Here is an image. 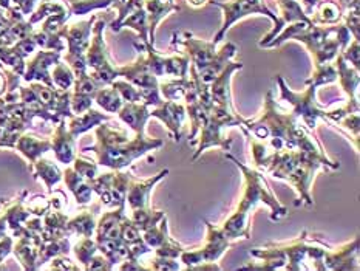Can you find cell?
Returning <instances> with one entry per match:
<instances>
[{
	"instance_id": "1",
	"label": "cell",
	"mask_w": 360,
	"mask_h": 271,
	"mask_svg": "<svg viewBox=\"0 0 360 271\" xmlns=\"http://www.w3.org/2000/svg\"><path fill=\"white\" fill-rule=\"evenodd\" d=\"M162 144V139L148 138L146 134H135V138H130L125 129L103 122L96 129V144L84 147V152H95L101 166L121 170L130 166L133 160Z\"/></svg>"
},
{
	"instance_id": "2",
	"label": "cell",
	"mask_w": 360,
	"mask_h": 271,
	"mask_svg": "<svg viewBox=\"0 0 360 271\" xmlns=\"http://www.w3.org/2000/svg\"><path fill=\"white\" fill-rule=\"evenodd\" d=\"M229 160H232L238 169L243 170V175H245V194H243V198L237 208V211L231 215V219L226 222L221 229L226 236L231 240L245 237L249 239V213L252 211L258 201H263L272 209V220H278L280 217H285L288 214V209L280 203V201L274 197L271 192L268 183H266L263 174L258 169H250L246 168L243 163H240L236 157H232L231 153L226 155Z\"/></svg>"
},
{
	"instance_id": "3",
	"label": "cell",
	"mask_w": 360,
	"mask_h": 271,
	"mask_svg": "<svg viewBox=\"0 0 360 271\" xmlns=\"http://www.w3.org/2000/svg\"><path fill=\"white\" fill-rule=\"evenodd\" d=\"M246 120H243L240 115L233 108H226L221 106L212 104V107L207 111L206 121L200 129V138L195 139L191 146H195L198 143V151L195 152L193 160H197L200 155L205 152L209 147L218 146L223 151H231L232 139L224 138L221 134V129L231 127V126H240L241 129L245 127Z\"/></svg>"
},
{
	"instance_id": "4",
	"label": "cell",
	"mask_w": 360,
	"mask_h": 271,
	"mask_svg": "<svg viewBox=\"0 0 360 271\" xmlns=\"http://www.w3.org/2000/svg\"><path fill=\"white\" fill-rule=\"evenodd\" d=\"M98 22L93 23V39H90V45L85 51V62L87 68H90L89 75L95 80L101 87L110 85L116 77L120 76L118 67L113 65L110 61V54L107 51L104 41V30L107 22L104 19H96Z\"/></svg>"
},
{
	"instance_id": "5",
	"label": "cell",
	"mask_w": 360,
	"mask_h": 271,
	"mask_svg": "<svg viewBox=\"0 0 360 271\" xmlns=\"http://www.w3.org/2000/svg\"><path fill=\"white\" fill-rule=\"evenodd\" d=\"M210 5L218 6L223 10V25L221 30L218 31V34L214 39V44H220L223 41V37L226 34L233 23H236L238 19L246 18V15L250 14H264L268 15L269 19H272L274 23H277V14H274L268 6L264 5L263 0H229V2H209Z\"/></svg>"
},
{
	"instance_id": "6",
	"label": "cell",
	"mask_w": 360,
	"mask_h": 271,
	"mask_svg": "<svg viewBox=\"0 0 360 271\" xmlns=\"http://www.w3.org/2000/svg\"><path fill=\"white\" fill-rule=\"evenodd\" d=\"M277 81L280 84L281 99L288 101V103L292 106V113L297 116V118L302 116V120L304 121V124H307L308 129H311V130L314 129L319 118L326 120V112L322 111V108H319V106L316 104V90H317V87L308 84L307 92L294 93L292 90H289L286 87L283 77L277 76Z\"/></svg>"
},
{
	"instance_id": "7",
	"label": "cell",
	"mask_w": 360,
	"mask_h": 271,
	"mask_svg": "<svg viewBox=\"0 0 360 271\" xmlns=\"http://www.w3.org/2000/svg\"><path fill=\"white\" fill-rule=\"evenodd\" d=\"M172 45H183L187 51V56L191 59V64L197 70L206 67L217 58V45L214 42L201 41V39H197L189 31L174 33Z\"/></svg>"
},
{
	"instance_id": "8",
	"label": "cell",
	"mask_w": 360,
	"mask_h": 271,
	"mask_svg": "<svg viewBox=\"0 0 360 271\" xmlns=\"http://www.w3.org/2000/svg\"><path fill=\"white\" fill-rule=\"evenodd\" d=\"M98 15H91L89 20L76 22L72 25H64L59 30V36L67 39L68 42V56H85L90 45V36L93 23L96 22Z\"/></svg>"
},
{
	"instance_id": "9",
	"label": "cell",
	"mask_w": 360,
	"mask_h": 271,
	"mask_svg": "<svg viewBox=\"0 0 360 271\" xmlns=\"http://www.w3.org/2000/svg\"><path fill=\"white\" fill-rule=\"evenodd\" d=\"M60 61V51L53 50H41L37 51L36 56L31 59L28 64H25V72H23V80L27 82H44L45 85L54 87L51 75L49 68Z\"/></svg>"
},
{
	"instance_id": "10",
	"label": "cell",
	"mask_w": 360,
	"mask_h": 271,
	"mask_svg": "<svg viewBox=\"0 0 360 271\" xmlns=\"http://www.w3.org/2000/svg\"><path fill=\"white\" fill-rule=\"evenodd\" d=\"M241 68H243L241 62H228V65L223 68V72L215 77L212 84L209 85L210 101H212V104L221 106L226 108H233L232 99H231V80H232V73Z\"/></svg>"
},
{
	"instance_id": "11",
	"label": "cell",
	"mask_w": 360,
	"mask_h": 271,
	"mask_svg": "<svg viewBox=\"0 0 360 271\" xmlns=\"http://www.w3.org/2000/svg\"><path fill=\"white\" fill-rule=\"evenodd\" d=\"M150 116H155V118H158L166 124L175 141H179V138H181V127L186 118V107L183 104L176 103V101H164L161 106L153 108Z\"/></svg>"
},
{
	"instance_id": "12",
	"label": "cell",
	"mask_w": 360,
	"mask_h": 271,
	"mask_svg": "<svg viewBox=\"0 0 360 271\" xmlns=\"http://www.w3.org/2000/svg\"><path fill=\"white\" fill-rule=\"evenodd\" d=\"M51 149L54 151V155H56V160L65 166L72 165L76 157V137L70 134L65 118L56 124V129H54L51 138Z\"/></svg>"
},
{
	"instance_id": "13",
	"label": "cell",
	"mask_w": 360,
	"mask_h": 271,
	"mask_svg": "<svg viewBox=\"0 0 360 271\" xmlns=\"http://www.w3.org/2000/svg\"><path fill=\"white\" fill-rule=\"evenodd\" d=\"M167 174H169V169H162L158 175H155L153 178H148V180H144V182L135 180V178L130 175L129 186H127V197H125V201H129L131 209L148 208L150 191L153 189V186L158 182H161Z\"/></svg>"
},
{
	"instance_id": "14",
	"label": "cell",
	"mask_w": 360,
	"mask_h": 271,
	"mask_svg": "<svg viewBox=\"0 0 360 271\" xmlns=\"http://www.w3.org/2000/svg\"><path fill=\"white\" fill-rule=\"evenodd\" d=\"M27 196L28 191H22L14 198L0 200V203L4 206V214L6 217V225L11 228L14 237L19 236L20 229L23 228V223L27 222L28 217H31L28 209L25 208Z\"/></svg>"
},
{
	"instance_id": "15",
	"label": "cell",
	"mask_w": 360,
	"mask_h": 271,
	"mask_svg": "<svg viewBox=\"0 0 360 271\" xmlns=\"http://www.w3.org/2000/svg\"><path fill=\"white\" fill-rule=\"evenodd\" d=\"M359 248V239L356 237L353 242H348L338 248L335 251L328 250L323 256V265L330 270H357L356 254Z\"/></svg>"
},
{
	"instance_id": "16",
	"label": "cell",
	"mask_w": 360,
	"mask_h": 271,
	"mask_svg": "<svg viewBox=\"0 0 360 271\" xmlns=\"http://www.w3.org/2000/svg\"><path fill=\"white\" fill-rule=\"evenodd\" d=\"M127 219L125 205H121L113 211L105 213L96 223V240L101 239H122V225Z\"/></svg>"
},
{
	"instance_id": "17",
	"label": "cell",
	"mask_w": 360,
	"mask_h": 271,
	"mask_svg": "<svg viewBox=\"0 0 360 271\" xmlns=\"http://www.w3.org/2000/svg\"><path fill=\"white\" fill-rule=\"evenodd\" d=\"M144 10L148 19V39L150 45L155 46V31L158 23L174 11H179V5L174 0H144Z\"/></svg>"
},
{
	"instance_id": "18",
	"label": "cell",
	"mask_w": 360,
	"mask_h": 271,
	"mask_svg": "<svg viewBox=\"0 0 360 271\" xmlns=\"http://www.w3.org/2000/svg\"><path fill=\"white\" fill-rule=\"evenodd\" d=\"M118 116L135 134H146V122L150 118V112L146 103H124Z\"/></svg>"
},
{
	"instance_id": "19",
	"label": "cell",
	"mask_w": 360,
	"mask_h": 271,
	"mask_svg": "<svg viewBox=\"0 0 360 271\" xmlns=\"http://www.w3.org/2000/svg\"><path fill=\"white\" fill-rule=\"evenodd\" d=\"M238 51L237 45L236 44H226L223 49L217 53V58L210 62V64H207L206 67H202L201 70H197V75L201 80L202 84L206 85H210L212 84V81L215 80V77L220 75L223 72V68L228 65V62H231V59L236 56Z\"/></svg>"
},
{
	"instance_id": "20",
	"label": "cell",
	"mask_w": 360,
	"mask_h": 271,
	"mask_svg": "<svg viewBox=\"0 0 360 271\" xmlns=\"http://www.w3.org/2000/svg\"><path fill=\"white\" fill-rule=\"evenodd\" d=\"M101 211V203H95L90 209H84L73 219H68L67 229L72 234H77L81 237H91L96 229V217Z\"/></svg>"
},
{
	"instance_id": "21",
	"label": "cell",
	"mask_w": 360,
	"mask_h": 271,
	"mask_svg": "<svg viewBox=\"0 0 360 271\" xmlns=\"http://www.w3.org/2000/svg\"><path fill=\"white\" fill-rule=\"evenodd\" d=\"M14 149H18L23 157L28 160V168H30L39 157H42L45 152H49L51 149V139H42L23 132V134L19 137L18 143H15Z\"/></svg>"
},
{
	"instance_id": "22",
	"label": "cell",
	"mask_w": 360,
	"mask_h": 271,
	"mask_svg": "<svg viewBox=\"0 0 360 271\" xmlns=\"http://www.w3.org/2000/svg\"><path fill=\"white\" fill-rule=\"evenodd\" d=\"M312 13L314 14H312L311 22L317 27L335 25L342 20L343 15V10L338 0H320Z\"/></svg>"
},
{
	"instance_id": "23",
	"label": "cell",
	"mask_w": 360,
	"mask_h": 271,
	"mask_svg": "<svg viewBox=\"0 0 360 271\" xmlns=\"http://www.w3.org/2000/svg\"><path fill=\"white\" fill-rule=\"evenodd\" d=\"M68 120H70V122H68L67 129L70 130V134H72L73 137H77L81 134H85V132L93 129L95 126H99L101 122L110 121V116L101 113L98 111H93V108L90 107L89 111H85L81 115H73L72 118H68Z\"/></svg>"
},
{
	"instance_id": "24",
	"label": "cell",
	"mask_w": 360,
	"mask_h": 271,
	"mask_svg": "<svg viewBox=\"0 0 360 271\" xmlns=\"http://www.w3.org/2000/svg\"><path fill=\"white\" fill-rule=\"evenodd\" d=\"M62 175H64L67 188L73 192V196H75L77 203L79 205L90 203L91 196H93V189H91L89 180H85V178L77 174L73 168H67L65 172Z\"/></svg>"
},
{
	"instance_id": "25",
	"label": "cell",
	"mask_w": 360,
	"mask_h": 271,
	"mask_svg": "<svg viewBox=\"0 0 360 271\" xmlns=\"http://www.w3.org/2000/svg\"><path fill=\"white\" fill-rule=\"evenodd\" d=\"M28 169L34 174V178H41L50 192L53 191V186L62 180L60 169L51 160L39 157Z\"/></svg>"
},
{
	"instance_id": "26",
	"label": "cell",
	"mask_w": 360,
	"mask_h": 271,
	"mask_svg": "<svg viewBox=\"0 0 360 271\" xmlns=\"http://www.w3.org/2000/svg\"><path fill=\"white\" fill-rule=\"evenodd\" d=\"M70 251V240L68 237H59V239H46L42 240L41 246H39V254H37V268L44 265L45 262L50 259L56 258L60 254H68Z\"/></svg>"
},
{
	"instance_id": "27",
	"label": "cell",
	"mask_w": 360,
	"mask_h": 271,
	"mask_svg": "<svg viewBox=\"0 0 360 271\" xmlns=\"http://www.w3.org/2000/svg\"><path fill=\"white\" fill-rule=\"evenodd\" d=\"M335 68H338V77L340 80V85L349 95V101H357L356 98L357 87H359L357 68L351 70V67H348V62L343 59L342 53L338 54V67Z\"/></svg>"
},
{
	"instance_id": "28",
	"label": "cell",
	"mask_w": 360,
	"mask_h": 271,
	"mask_svg": "<svg viewBox=\"0 0 360 271\" xmlns=\"http://www.w3.org/2000/svg\"><path fill=\"white\" fill-rule=\"evenodd\" d=\"M164 217L166 215H164L162 211H153V209H150V206H148V208L131 209L130 220L141 232H144L148 228L155 227V225H158Z\"/></svg>"
},
{
	"instance_id": "29",
	"label": "cell",
	"mask_w": 360,
	"mask_h": 271,
	"mask_svg": "<svg viewBox=\"0 0 360 271\" xmlns=\"http://www.w3.org/2000/svg\"><path fill=\"white\" fill-rule=\"evenodd\" d=\"M93 99H95L96 103L108 113H118L120 108L124 104V99L121 98L120 92L116 90L113 85H110V87H105V85L104 87H101Z\"/></svg>"
},
{
	"instance_id": "30",
	"label": "cell",
	"mask_w": 360,
	"mask_h": 271,
	"mask_svg": "<svg viewBox=\"0 0 360 271\" xmlns=\"http://www.w3.org/2000/svg\"><path fill=\"white\" fill-rule=\"evenodd\" d=\"M192 81L189 77H175L174 81L160 84V93L167 101H181L189 90Z\"/></svg>"
},
{
	"instance_id": "31",
	"label": "cell",
	"mask_w": 360,
	"mask_h": 271,
	"mask_svg": "<svg viewBox=\"0 0 360 271\" xmlns=\"http://www.w3.org/2000/svg\"><path fill=\"white\" fill-rule=\"evenodd\" d=\"M122 27L136 30L138 34L141 36V41L150 44V39H148V19L144 6L138 8L136 11H133L130 15H127L121 23V28Z\"/></svg>"
},
{
	"instance_id": "32",
	"label": "cell",
	"mask_w": 360,
	"mask_h": 271,
	"mask_svg": "<svg viewBox=\"0 0 360 271\" xmlns=\"http://www.w3.org/2000/svg\"><path fill=\"white\" fill-rule=\"evenodd\" d=\"M64 13H68V8L65 4L60 2V0H44V2L37 6V10L31 14L28 22L31 23V25H36V23L42 22L46 18H50V15L64 14Z\"/></svg>"
},
{
	"instance_id": "33",
	"label": "cell",
	"mask_w": 360,
	"mask_h": 271,
	"mask_svg": "<svg viewBox=\"0 0 360 271\" xmlns=\"http://www.w3.org/2000/svg\"><path fill=\"white\" fill-rule=\"evenodd\" d=\"M115 2L116 0H65V5H68L70 15H84L93 10L112 6Z\"/></svg>"
},
{
	"instance_id": "34",
	"label": "cell",
	"mask_w": 360,
	"mask_h": 271,
	"mask_svg": "<svg viewBox=\"0 0 360 271\" xmlns=\"http://www.w3.org/2000/svg\"><path fill=\"white\" fill-rule=\"evenodd\" d=\"M51 80L56 89L70 90L75 84V73L68 64H64V62L58 61L56 64H54V68L51 72Z\"/></svg>"
},
{
	"instance_id": "35",
	"label": "cell",
	"mask_w": 360,
	"mask_h": 271,
	"mask_svg": "<svg viewBox=\"0 0 360 271\" xmlns=\"http://www.w3.org/2000/svg\"><path fill=\"white\" fill-rule=\"evenodd\" d=\"M98 253V244L96 240L91 237H82L79 242L75 245V254L76 259L82 263V267H87V263L91 260L93 256Z\"/></svg>"
},
{
	"instance_id": "36",
	"label": "cell",
	"mask_w": 360,
	"mask_h": 271,
	"mask_svg": "<svg viewBox=\"0 0 360 271\" xmlns=\"http://www.w3.org/2000/svg\"><path fill=\"white\" fill-rule=\"evenodd\" d=\"M335 80H338V68L331 64H322L316 67V72L312 75V77H309L307 81V85L311 84L314 85V87H319V85L334 82Z\"/></svg>"
},
{
	"instance_id": "37",
	"label": "cell",
	"mask_w": 360,
	"mask_h": 271,
	"mask_svg": "<svg viewBox=\"0 0 360 271\" xmlns=\"http://www.w3.org/2000/svg\"><path fill=\"white\" fill-rule=\"evenodd\" d=\"M73 165H75V170L79 175H82L85 180H93L98 175V165L95 161H91L89 158H84V157H75L73 160Z\"/></svg>"
},
{
	"instance_id": "38",
	"label": "cell",
	"mask_w": 360,
	"mask_h": 271,
	"mask_svg": "<svg viewBox=\"0 0 360 271\" xmlns=\"http://www.w3.org/2000/svg\"><path fill=\"white\" fill-rule=\"evenodd\" d=\"M110 85H113V87L120 92L124 103H139L141 101V92L133 84L124 81H113Z\"/></svg>"
},
{
	"instance_id": "39",
	"label": "cell",
	"mask_w": 360,
	"mask_h": 271,
	"mask_svg": "<svg viewBox=\"0 0 360 271\" xmlns=\"http://www.w3.org/2000/svg\"><path fill=\"white\" fill-rule=\"evenodd\" d=\"M25 208L31 215L42 217L50 209V200L45 196H34L33 198L25 201Z\"/></svg>"
},
{
	"instance_id": "40",
	"label": "cell",
	"mask_w": 360,
	"mask_h": 271,
	"mask_svg": "<svg viewBox=\"0 0 360 271\" xmlns=\"http://www.w3.org/2000/svg\"><path fill=\"white\" fill-rule=\"evenodd\" d=\"M23 134L22 130L14 129L10 126H0V147H10L14 149L19 137Z\"/></svg>"
},
{
	"instance_id": "41",
	"label": "cell",
	"mask_w": 360,
	"mask_h": 271,
	"mask_svg": "<svg viewBox=\"0 0 360 271\" xmlns=\"http://www.w3.org/2000/svg\"><path fill=\"white\" fill-rule=\"evenodd\" d=\"M51 270H79L81 267L76 265V263L67 258V254H60L53 258V262L50 265Z\"/></svg>"
},
{
	"instance_id": "42",
	"label": "cell",
	"mask_w": 360,
	"mask_h": 271,
	"mask_svg": "<svg viewBox=\"0 0 360 271\" xmlns=\"http://www.w3.org/2000/svg\"><path fill=\"white\" fill-rule=\"evenodd\" d=\"M347 46H348L347 51L342 53L343 59H345L347 62H351V64L354 65V68L359 70V62H360V59H359V39H354L353 44L349 42Z\"/></svg>"
},
{
	"instance_id": "43",
	"label": "cell",
	"mask_w": 360,
	"mask_h": 271,
	"mask_svg": "<svg viewBox=\"0 0 360 271\" xmlns=\"http://www.w3.org/2000/svg\"><path fill=\"white\" fill-rule=\"evenodd\" d=\"M50 208H53V209H59V211H62V209H64V206L67 205V197H65V194L62 192L60 189H58V191H54V192H51V196H50Z\"/></svg>"
},
{
	"instance_id": "44",
	"label": "cell",
	"mask_w": 360,
	"mask_h": 271,
	"mask_svg": "<svg viewBox=\"0 0 360 271\" xmlns=\"http://www.w3.org/2000/svg\"><path fill=\"white\" fill-rule=\"evenodd\" d=\"M11 253H13V239L8 236L0 237V268H2L4 259Z\"/></svg>"
},
{
	"instance_id": "45",
	"label": "cell",
	"mask_w": 360,
	"mask_h": 271,
	"mask_svg": "<svg viewBox=\"0 0 360 271\" xmlns=\"http://www.w3.org/2000/svg\"><path fill=\"white\" fill-rule=\"evenodd\" d=\"M5 92H6V77L2 70H0V96H4Z\"/></svg>"
},
{
	"instance_id": "46",
	"label": "cell",
	"mask_w": 360,
	"mask_h": 271,
	"mask_svg": "<svg viewBox=\"0 0 360 271\" xmlns=\"http://www.w3.org/2000/svg\"><path fill=\"white\" fill-rule=\"evenodd\" d=\"M6 217H5V214L2 213V215H0V237H4L5 236V231H6Z\"/></svg>"
},
{
	"instance_id": "47",
	"label": "cell",
	"mask_w": 360,
	"mask_h": 271,
	"mask_svg": "<svg viewBox=\"0 0 360 271\" xmlns=\"http://www.w3.org/2000/svg\"><path fill=\"white\" fill-rule=\"evenodd\" d=\"M207 2V0H187V4L189 5H192V6H195V8H198V6H202Z\"/></svg>"
},
{
	"instance_id": "48",
	"label": "cell",
	"mask_w": 360,
	"mask_h": 271,
	"mask_svg": "<svg viewBox=\"0 0 360 271\" xmlns=\"http://www.w3.org/2000/svg\"><path fill=\"white\" fill-rule=\"evenodd\" d=\"M122 2H125V0H116V2H115L113 5H118V4H122Z\"/></svg>"
},
{
	"instance_id": "49",
	"label": "cell",
	"mask_w": 360,
	"mask_h": 271,
	"mask_svg": "<svg viewBox=\"0 0 360 271\" xmlns=\"http://www.w3.org/2000/svg\"><path fill=\"white\" fill-rule=\"evenodd\" d=\"M4 68V64H2V62H0V70H2Z\"/></svg>"
}]
</instances>
